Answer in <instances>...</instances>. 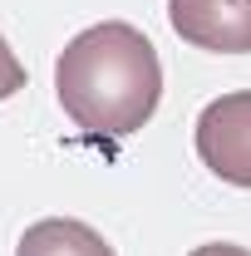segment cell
<instances>
[{"mask_svg":"<svg viewBox=\"0 0 251 256\" xmlns=\"http://www.w3.org/2000/svg\"><path fill=\"white\" fill-rule=\"evenodd\" d=\"M54 94L89 138H133L162 104L153 40L128 20L79 30L54 60Z\"/></svg>","mask_w":251,"mask_h":256,"instance_id":"cell-1","label":"cell"},{"mask_svg":"<svg viewBox=\"0 0 251 256\" xmlns=\"http://www.w3.org/2000/svg\"><path fill=\"white\" fill-rule=\"evenodd\" d=\"M197 158L202 168L232 182V188H251V89L212 98L197 114Z\"/></svg>","mask_w":251,"mask_h":256,"instance_id":"cell-2","label":"cell"},{"mask_svg":"<svg viewBox=\"0 0 251 256\" xmlns=\"http://www.w3.org/2000/svg\"><path fill=\"white\" fill-rule=\"evenodd\" d=\"M172 34L207 54H251V0H168Z\"/></svg>","mask_w":251,"mask_h":256,"instance_id":"cell-3","label":"cell"},{"mask_svg":"<svg viewBox=\"0 0 251 256\" xmlns=\"http://www.w3.org/2000/svg\"><path fill=\"white\" fill-rule=\"evenodd\" d=\"M15 256H114V246L104 242V232H94L79 217H44L25 226Z\"/></svg>","mask_w":251,"mask_h":256,"instance_id":"cell-4","label":"cell"},{"mask_svg":"<svg viewBox=\"0 0 251 256\" xmlns=\"http://www.w3.org/2000/svg\"><path fill=\"white\" fill-rule=\"evenodd\" d=\"M20 89H25V64L15 60L10 40L0 34V104H5V98H15Z\"/></svg>","mask_w":251,"mask_h":256,"instance_id":"cell-5","label":"cell"},{"mask_svg":"<svg viewBox=\"0 0 251 256\" xmlns=\"http://www.w3.org/2000/svg\"><path fill=\"white\" fill-rule=\"evenodd\" d=\"M188 256H251V252L236 246V242H202V246H192Z\"/></svg>","mask_w":251,"mask_h":256,"instance_id":"cell-6","label":"cell"}]
</instances>
